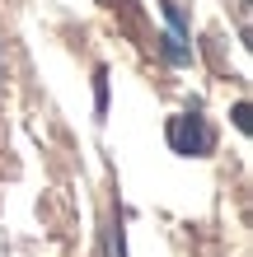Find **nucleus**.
I'll list each match as a JSON object with an SVG mask.
<instances>
[{
	"label": "nucleus",
	"mask_w": 253,
	"mask_h": 257,
	"mask_svg": "<svg viewBox=\"0 0 253 257\" xmlns=\"http://www.w3.org/2000/svg\"><path fill=\"white\" fill-rule=\"evenodd\" d=\"M169 145L178 155H206L211 150V131H206V122L197 112H183V117L169 122Z\"/></svg>",
	"instance_id": "obj_1"
},
{
	"label": "nucleus",
	"mask_w": 253,
	"mask_h": 257,
	"mask_svg": "<svg viewBox=\"0 0 253 257\" xmlns=\"http://www.w3.org/2000/svg\"><path fill=\"white\" fill-rule=\"evenodd\" d=\"M159 52H164V61H169V66H188V61H192L188 33H174V28H169L164 38H159Z\"/></svg>",
	"instance_id": "obj_2"
},
{
	"label": "nucleus",
	"mask_w": 253,
	"mask_h": 257,
	"mask_svg": "<svg viewBox=\"0 0 253 257\" xmlns=\"http://www.w3.org/2000/svg\"><path fill=\"white\" fill-rule=\"evenodd\" d=\"M94 98H99V117H103V112H108V70H103V66L94 70Z\"/></svg>",
	"instance_id": "obj_3"
},
{
	"label": "nucleus",
	"mask_w": 253,
	"mask_h": 257,
	"mask_svg": "<svg viewBox=\"0 0 253 257\" xmlns=\"http://www.w3.org/2000/svg\"><path fill=\"white\" fill-rule=\"evenodd\" d=\"M234 126H239L244 136L253 131V122H248V103H239V108H234Z\"/></svg>",
	"instance_id": "obj_4"
},
{
	"label": "nucleus",
	"mask_w": 253,
	"mask_h": 257,
	"mask_svg": "<svg viewBox=\"0 0 253 257\" xmlns=\"http://www.w3.org/2000/svg\"><path fill=\"white\" fill-rule=\"evenodd\" d=\"M103 248H108V257H122V238H113V234H108V243H103Z\"/></svg>",
	"instance_id": "obj_5"
}]
</instances>
